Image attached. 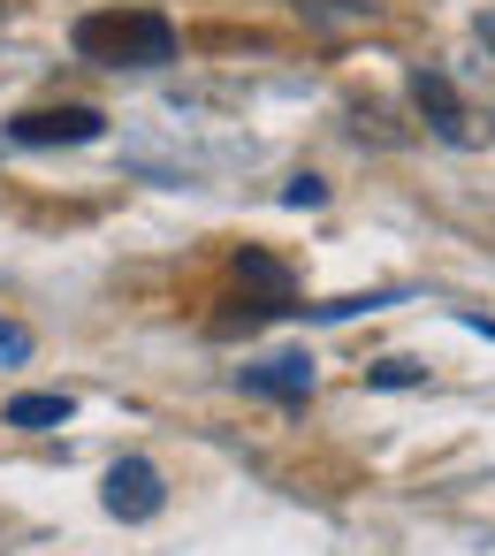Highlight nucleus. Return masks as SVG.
I'll use <instances>...</instances> for the list:
<instances>
[{
  "mask_svg": "<svg viewBox=\"0 0 495 556\" xmlns=\"http://www.w3.org/2000/svg\"><path fill=\"white\" fill-rule=\"evenodd\" d=\"M69 47L92 70H161V62H176V24L161 9H92V16H77Z\"/></svg>",
  "mask_w": 495,
  "mask_h": 556,
  "instance_id": "obj_1",
  "label": "nucleus"
},
{
  "mask_svg": "<svg viewBox=\"0 0 495 556\" xmlns=\"http://www.w3.org/2000/svg\"><path fill=\"white\" fill-rule=\"evenodd\" d=\"M107 130V115L100 108H31V115H16L9 123V138L16 146H92Z\"/></svg>",
  "mask_w": 495,
  "mask_h": 556,
  "instance_id": "obj_2",
  "label": "nucleus"
},
{
  "mask_svg": "<svg viewBox=\"0 0 495 556\" xmlns=\"http://www.w3.org/2000/svg\"><path fill=\"white\" fill-rule=\"evenodd\" d=\"M161 503H168V488H161V472L145 465V457H115L107 465V510L115 518H161Z\"/></svg>",
  "mask_w": 495,
  "mask_h": 556,
  "instance_id": "obj_3",
  "label": "nucleus"
},
{
  "mask_svg": "<svg viewBox=\"0 0 495 556\" xmlns=\"http://www.w3.org/2000/svg\"><path fill=\"white\" fill-rule=\"evenodd\" d=\"M252 396H282V404H305L313 396V358L305 351H282V358H259V366H244L237 374Z\"/></svg>",
  "mask_w": 495,
  "mask_h": 556,
  "instance_id": "obj_4",
  "label": "nucleus"
},
{
  "mask_svg": "<svg viewBox=\"0 0 495 556\" xmlns=\"http://www.w3.org/2000/svg\"><path fill=\"white\" fill-rule=\"evenodd\" d=\"M411 100L427 108V123H434L442 138H465V108H457V92H449L442 70H419V77H411Z\"/></svg>",
  "mask_w": 495,
  "mask_h": 556,
  "instance_id": "obj_5",
  "label": "nucleus"
},
{
  "mask_svg": "<svg viewBox=\"0 0 495 556\" xmlns=\"http://www.w3.org/2000/svg\"><path fill=\"white\" fill-rule=\"evenodd\" d=\"M69 396L62 389H31V396H9V412H0V419H9V427H31V434H47V427H69Z\"/></svg>",
  "mask_w": 495,
  "mask_h": 556,
  "instance_id": "obj_6",
  "label": "nucleus"
},
{
  "mask_svg": "<svg viewBox=\"0 0 495 556\" xmlns=\"http://www.w3.org/2000/svg\"><path fill=\"white\" fill-rule=\"evenodd\" d=\"M237 275H244V282H259V290H275V298L290 290V275H282V260H267V252H244V260H237Z\"/></svg>",
  "mask_w": 495,
  "mask_h": 556,
  "instance_id": "obj_7",
  "label": "nucleus"
},
{
  "mask_svg": "<svg viewBox=\"0 0 495 556\" xmlns=\"http://www.w3.org/2000/svg\"><path fill=\"white\" fill-rule=\"evenodd\" d=\"M373 381H381V389H411V381H427V374H419L411 358H389V366H373Z\"/></svg>",
  "mask_w": 495,
  "mask_h": 556,
  "instance_id": "obj_8",
  "label": "nucleus"
},
{
  "mask_svg": "<svg viewBox=\"0 0 495 556\" xmlns=\"http://www.w3.org/2000/svg\"><path fill=\"white\" fill-rule=\"evenodd\" d=\"M24 358H31V336L0 320V366H24Z\"/></svg>",
  "mask_w": 495,
  "mask_h": 556,
  "instance_id": "obj_9",
  "label": "nucleus"
},
{
  "mask_svg": "<svg viewBox=\"0 0 495 556\" xmlns=\"http://www.w3.org/2000/svg\"><path fill=\"white\" fill-rule=\"evenodd\" d=\"M282 199H290V206H320V199H328V184H320V176H297Z\"/></svg>",
  "mask_w": 495,
  "mask_h": 556,
  "instance_id": "obj_10",
  "label": "nucleus"
},
{
  "mask_svg": "<svg viewBox=\"0 0 495 556\" xmlns=\"http://www.w3.org/2000/svg\"><path fill=\"white\" fill-rule=\"evenodd\" d=\"M480 39H487V47H495V16H480Z\"/></svg>",
  "mask_w": 495,
  "mask_h": 556,
  "instance_id": "obj_11",
  "label": "nucleus"
}]
</instances>
